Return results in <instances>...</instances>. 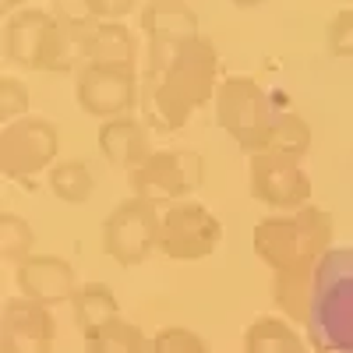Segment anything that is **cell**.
<instances>
[{"label":"cell","instance_id":"obj_1","mask_svg":"<svg viewBox=\"0 0 353 353\" xmlns=\"http://www.w3.org/2000/svg\"><path fill=\"white\" fill-rule=\"evenodd\" d=\"M307 332L325 353H353V244L336 248L318 261Z\"/></svg>","mask_w":353,"mask_h":353}]
</instances>
